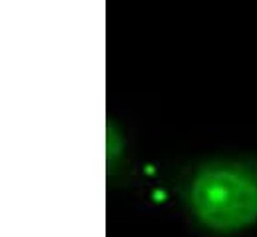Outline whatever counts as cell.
Returning a JSON list of instances; mask_svg holds the SVG:
<instances>
[{
  "label": "cell",
  "mask_w": 257,
  "mask_h": 237,
  "mask_svg": "<svg viewBox=\"0 0 257 237\" xmlns=\"http://www.w3.org/2000/svg\"><path fill=\"white\" fill-rule=\"evenodd\" d=\"M184 197L193 219L215 233H235L257 223V162L215 160L190 176Z\"/></svg>",
  "instance_id": "6da1fadb"
}]
</instances>
